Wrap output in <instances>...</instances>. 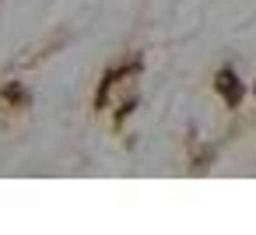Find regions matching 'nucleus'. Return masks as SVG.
Returning a JSON list of instances; mask_svg holds the SVG:
<instances>
[{
    "label": "nucleus",
    "instance_id": "obj_3",
    "mask_svg": "<svg viewBox=\"0 0 256 235\" xmlns=\"http://www.w3.org/2000/svg\"><path fill=\"white\" fill-rule=\"evenodd\" d=\"M252 95H256V84H252Z\"/></svg>",
    "mask_w": 256,
    "mask_h": 235
},
{
    "label": "nucleus",
    "instance_id": "obj_2",
    "mask_svg": "<svg viewBox=\"0 0 256 235\" xmlns=\"http://www.w3.org/2000/svg\"><path fill=\"white\" fill-rule=\"evenodd\" d=\"M0 98H4V106H28V92L18 81H11L4 92H0Z\"/></svg>",
    "mask_w": 256,
    "mask_h": 235
},
{
    "label": "nucleus",
    "instance_id": "obj_1",
    "mask_svg": "<svg viewBox=\"0 0 256 235\" xmlns=\"http://www.w3.org/2000/svg\"><path fill=\"white\" fill-rule=\"evenodd\" d=\"M214 88H218V95L235 109L238 102H242V95H246V88H242V81H238V74L232 70V67H221L218 74H214Z\"/></svg>",
    "mask_w": 256,
    "mask_h": 235
}]
</instances>
